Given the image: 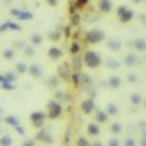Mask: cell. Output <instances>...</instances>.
<instances>
[{
  "mask_svg": "<svg viewBox=\"0 0 146 146\" xmlns=\"http://www.w3.org/2000/svg\"><path fill=\"white\" fill-rule=\"evenodd\" d=\"M84 64L88 65V67H96L98 64H100V55L98 53H95V52H86L84 53Z\"/></svg>",
  "mask_w": 146,
  "mask_h": 146,
  "instance_id": "cell-1",
  "label": "cell"
},
{
  "mask_svg": "<svg viewBox=\"0 0 146 146\" xmlns=\"http://www.w3.org/2000/svg\"><path fill=\"white\" fill-rule=\"evenodd\" d=\"M62 115V105L58 102H50L48 105V117L50 119H58Z\"/></svg>",
  "mask_w": 146,
  "mask_h": 146,
  "instance_id": "cell-2",
  "label": "cell"
},
{
  "mask_svg": "<svg viewBox=\"0 0 146 146\" xmlns=\"http://www.w3.org/2000/svg\"><path fill=\"white\" fill-rule=\"evenodd\" d=\"M45 119H46V115H45L43 112H33V113H31V124H33L35 127H38V129L43 125Z\"/></svg>",
  "mask_w": 146,
  "mask_h": 146,
  "instance_id": "cell-3",
  "label": "cell"
},
{
  "mask_svg": "<svg viewBox=\"0 0 146 146\" xmlns=\"http://www.w3.org/2000/svg\"><path fill=\"white\" fill-rule=\"evenodd\" d=\"M119 17L122 19V23H127V21L132 19V12H131L127 7H120V9H119Z\"/></svg>",
  "mask_w": 146,
  "mask_h": 146,
  "instance_id": "cell-4",
  "label": "cell"
},
{
  "mask_svg": "<svg viewBox=\"0 0 146 146\" xmlns=\"http://www.w3.org/2000/svg\"><path fill=\"white\" fill-rule=\"evenodd\" d=\"M102 40H103V33H102V31H90V33H88V41L98 43V41H102Z\"/></svg>",
  "mask_w": 146,
  "mask_h": 146,
  "instance_id": "cell-5",
  "label": "cell"
},
{
  "mask_svg": "<svg viewBox=\"0 0 146 146\" xmlns=\"http://www.w3.org/2000/svg\"><path fill=\"white\" fill-rule=\"evenodd\" d=\"M36 139H38V141H43V143H52V141H53V137H52V136L48 134V131H45V129L36 134Z\"/></svg>",
  "mask_w": 146,
  "mask_h": 146,
  "instance_id": "cell-6",
  "label": "cell"
},
{
  "mask_svg": "<svg viewBox=\"0 0 146 146\" xmlns=\"http://www.w3.org/2000/svg\"><path fill=\"white\" fill-rule=\"evenodd\" d=\"M81 108H83L84 113H91V112L95 110V103H93V100H91V98H90V100H84L83 105H81Z\"/></svg>",
  "mask_w": 146,
  "mask_h": 146,
  "instance_id": "cell-7",
  "label": "cell"
},
{
  "mask_svg": "<svg viewBox=\"0 0 146 146\" xmlns=\"http://www.w3.org/2000/svg\"><path fill=\"white\" fill-rule=\"evenodd\" d=\"M0 146H12V137L9 134H2L0 136Z\"/></svg>",
  "mask_w": 146,
  "mask_h": 146,
  "instance_id": "cell-8",
  "label": "cell"
},
{
  "mask_svg": "<svg viewBox=\"0 0 146 146\" xmlns=\"http://www.w3.org/2000/svg\"><path fill=\"white\" fill-rule=\"evenodd\" d=\"M98 7H100V9H102L103 12H108V11L112 9V2H110V0H100Z\"/></svg>",
  "mask_w": 146,
  "mask_h": 146,
  "instance_id": "cell-9",
  "label": "cell"
},
{
  "mask_svg": "<svg viewBox=\"0 0 146 146\" xmlns=\"http://www.w3.org/2000/svg\"><path fill=\"white\" fill-rule=\"evenodd\" d=\"M88 134H90V136H98V134H100L98 124H90V125H88Z\"/></svg>",
  "mask_w": 146,
  "mask_h": 146,
  "instance_id": "cell-10",
  "label": "cell"
},
{
  "mask_svg": "<svg viewBox=\"0 0 146 146\" xmlns=\"http://www.w3.org/2000/svg\"><path fill=\"white\" fill-rule=\"evenodd\" d=\"M110 132H113V134H120V132H122V124H120V122H113V124L110 125Z\"/></svg>",
  "mask_w": 146,
  "mask_h": 146,
  "instance_id": "cell-11",
  "label": "cell"
},
{
  "mask_svg": "<svg viewBox=\"0 0 146 146\" xmlns=\"http://www.w3.org/2000/svg\"><path fill=\"white\" fill-rule=\"evenodd\" d=\"M108 84H110L112 88H117V86H120V79H119L117 76H113V78H110V81H108Z\"/></svg>",
  "mask_w": 146,
  "mask_h": 146,
  "instance_id": "cell-12",
  "label": "cell"
},
{
  "mask_svg": "<svg viewBox=\"0 0 146 146\" xmlns=\"http://www.w3.org/2000/svg\"><path fill=\"white\" fill-rule=\"evenodd\" d=\"M105 113H107V115H115V113H117V107H115V105H108L107 110H105Z\"/></svg>",
  "mask_w": 146,
  "mask_h": 146,
  "instance_id": "cell-13",
  "label": "cell"
},
{
  "mask_svg": "<svg viewBox=\"0 0 146 146\" xmlns=\"http://www.w3.org/2000/svg\"><path fill=\"white\" fill-rule=\"evenodd\" d=\"M5 122H7L9 125H12V127H16V125L19 124V122H17V117H12V115H11V117H7V119H5Z\"/></svg>",
  "mask_w": 146,
  "mask_h": 146,
  "instance_id": "cell-14",
  "label": "cell"
},
{
  "mask_svg": "<svg viewBox=\"0 0 146 146\" xmlns=\"http://www.w3.org/2000/svg\"><path fill=\"white\" fill-rule=\"evenodd\" d=\"M120 146H136V139L134 137H125V141Z\"/></svg>",
  "mask_w": 146,
  "mask_h": 146,
  "instance_id": "cell-15",
  "label": "cell"
},
{
  "mask_svg": "<svg viewBox=\"0 0 146 146\" xmlns=\"http://www.w3.org/2000/svg\"><path fill=\"white\" fill-rule=\"evenodd\" d=\"M60 55H62V52H60L58 48H52V50H50V57H52V58H58Z\"/></svg>",
  "mask_w": 146,
  "mask_h": 146,
  "instance_id": "cell-16",
  "label": "cell"
},
{
  "mask_svg": "<svg viewBox=\"0 0 146 146\" xmlns=\"http://www.w3.org/2000/svg\"><path fill=\"white\" fill-rule=\"evenodd\" d=\"M107 119H108V115H107L105 112H98V113H96V120H98V122H105Z\"/></svg>",
  "mask_w": 146,
  "mask_h": 146,
  "instance_id": "cell-17",
  "label": "cell"
},
{
  "mask_svg": "<svg viewBox=\"0 0 146 146\" xmlns=\"http://www.w3.org/2000/svg\"><path fill=\"white\" fill-rule=\"evenodd\" d=\"M76 144H78V146H90V144H91V143H90V141H88V137H79V139H78V143H76Z\"/></svg>",
  "mask_w": 146,
  "mask_h": 146,
  "instance_id": "cell-18",
  "label": "cell"
},
{
  "mask_svg": "<svg viewBox=\"0 0 146 146\" xmlns=\"http://www.w3.org/2000/svg\"><path fill=\"white\" fill-rule=\"evenodd\" d=\"M120 144H122V143H120L117 137H110V139H108V146H120Z\"/></svg>",
  "mask_w": 146,
  "mask_h": 146,
  "instance_id": "cell-19",
  "label": "cell"
},
{
  "mask_svg": "<svg viewBox=\"0 0 146 146\" xmlns=\"http://www.w3.org/2000/svg\"><path fill=\"white\" fill-rule=\"evenodd\" d=\"M136 48H137V50H144V48H146V41L137 40V41H136Z\"/></svg>",
  "mask_w": 146,
  "mask_h": 146,
  "instance_id": "cell-20",
  "label": "cell"
},
{
  "mask_svg": "<svg viewBox=\"0 0 146 146\" xmlns=\"http://www.w3.org/2000/svg\"><path fill=\"white\" fill-rule=\"evenodd\" d=\"M125 62H127V65H134V64H136V58H134V57H132V55H129V57H127V60H125Z\"/></svg>",
  "mask_w": 146,
  "mask_h": 146,
  "instance_id": "cell-21",
  "label": "cell"
},
{
  "mask_svg": "<svg viewBox=\"0 0 146 146\" xmlns=\"http://www.w3.org/2000/svg\"><path fill=\"white\" fill-rule=\"evenodd\" d=\"M131 100H132V103H136V105H137V103L141 102V96H139V95H132V96H131Z\"/></svg>",
  "mask_w": 146,
  "mask_h": 146,
  "instance_id": "cell-22",
  "label": "cell"
},
{
  "mask_svg": "<svg viewBox=\"0 0 146 146\" xmlns=\"http://www.w3.org/2000/svg\"><path fill=\"white\" fill-rule=\"evenodd\" d=\"M31 72H33V74H35V76H38V74H40V72H41V69H38V67L35 65V67H31Z\"/></svg>",
  "mask_w": 146,
  "mask_h": 146,
  "instance_id": "cell-23",
  "label": "cell"
},
{
  "mask_svg": "<svg viewBox=\"0 0 146 146\" xmlns=\"http://www.w3.org/2000/svg\"><path fill=\"white\" fill-rule=\"evenodd\" d=\"M14 129H16V131H17V132H19V134H21V136H23V134H24V129H23V127H21V125H19V124H17V125H16V127H14Z\"/></svg>",
  "mask_w": 146,
  "mask_h": 146,
  "instance_id": "cell-24",
  "label": "cell"
},
{
  "mask_svg": "<svg viewBox=\"0 0 146 146\" xmlns=\"http://www.w3.org/2000/svg\"><path fill=\"white\" fill-rule=\"evenodd\" d=\"M23 146H35V141H33V139H28V141H26Z\"/></svg>",
  "mask_w": 146,
  "mask_h": 146,
  "instance_id": "cell-25",
  "label": "cell"
},
{
  "mask_svg": "<svg viewBox=\"0 0 146 146\" xmlns=\"http://www.w3.org/2000/svg\"><path fill=\"white\" fill-rule=\"evenodd\" d=\"M110 46L117 50V48H119V41H110Z\"/></svg>",
  "mask_w": 146,
  "mask_h": 146,
  "instance_id": "cell-26",
  "label": "cell"
},
{
  "mask_svg": "<svg viewBox=\"0 0 146 146\" xmlns=\"http://www.w3.org/2000/svg\"><path fill=\"white\" fill-rule=\"evenodd\" d=\"M24 69H26V67H24V65H23V64H19V65H17V70H19V72H23V70H24Z\"/></svg>",
  "mask_w": 146,
  "mask_h": 146,
  "instance_id": "cell-27",
  "label": "cell"
},
{
  "mask_svg": "<svg viewBox=\"0 0 146 146\" xmlns=\"http://www.w3.org/2000/svg\"><path fill=\"white\" fill-rule=\"evenodd\" d=\"M78 50H79V46H78V45H72V52H74V53H76Z\"/></svg>",
  "mask_w": 146,
  "mask_h": 146,
  "instance_id": "cell-28",
  "label": "cell"
},
{
  "mask_svg": "<svg viewBox=\"0 0 146 146\" xmlns=\"http://www.w3.org/2000/svg\"><path fill=\"white\" fill-rule=\"evenodd\" d=\"M33 41H35V43H40V41H41V38H38V36H35V38H33Z\"/></svg>",
  "mask_w": 146,
  "mask_h": 146,
  "instance_id": "cell-29",
  "label": "cell"
},
{
  "mask_svg": "<svg viewBox=\"0 0 146 146\" xmlns=\"http://www.w3.org/2000/svg\"><path fill=\"white\" fill-rule=\"evenodd\" d=\"M12 55H14V53H12L11 50H7V52H5V57H12Z\"/></svg>",
  "mask_w": 146,
  "mask_h": 146,
  "instance_id": "cell-30",
  "label": "cell"
},
{
  "mask_svg": "<svg viewBox=\"0 0 146 146\" xmlns=\"http://www.w3.org/2000/svg\"><path fill=\"white\" fill-rule=\"evenodd\" d=\"M90 146H105V144H102V143H93V144H90Z\"/></svg>",
  "mask_w": 146,
  "mask_h": 146,
  "instance_id": "cell-31",
  "label": "cell"
},
{
  "mask_svg": "<svg viewBox=\"0 0 146 146\" xmlns=\"http://www.w3.org/2000/svg\"><path fill=\"white\" fill-rule=\"evenodd\" d=\"M78 4H79V5H84V4H86V0H78Z\"/></svg>",
  "mask_w": 146,
  "mask_h": 146,
  "instance_id": "cell-32",
  "label": "cell"
},
{
  "mask_svg": "<svg viewBox=\"0 0 146 146\" xmlns=\"http://www.w3.org/2000/svg\"><path fill=\"white\" fill-rule=\"evenodd\" d=\"M141 146H146V139H143V141H141Z\"/></svg>",
  "mask_w": 146,
  "mask_h": 146,
  "instance_id": "cell-33",
  "label": "cell"
},
{
  "mask_svg": "<svg viewBox=\"0 0 146 146\" xmlns=\"http://www.w3.org/2000/svg\"><path fill=\"white\" fill-rule=\"evenodd\" d=\"M48 2H50V4H55V2H57V0H48Z\"/></svg>",
  "mask_w": 146,
  "mask_h": 146,
  "instance_id": "cell-34",
  "label": "cell"
},
{
  "mask_svg": "<svg viewBox=\"0 0 146 146\" xmlns=\"http://www.w3.org/2000/svg\"><path fill=\"white\" fill-rule=\"evenodd\" d=\"M134 2H141V0H134Z\"/></svg>",
  "mask_w": 146,
  "mask_h": 146,
  "instance_id": "cell-35",
  "label": "cell"
},
{
  "mask_svg": "<svg viewBox=\"0 0 146 146\" xmlns=\"http://www.w3.org/2000/svg\"><path fill=\"white\" fill-rule=\"evenodd\" d=\"M144 139H146V134H144Z\"/></svg>",
  "mask_w": 146,
  "mask_h": 146,
  "instance_id": "cell-36",
  "label": "cell"
}]
</instances>
